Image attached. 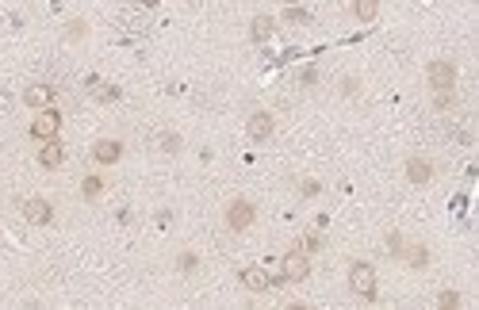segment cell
<instances>
[{
	"instance_id": "1",
	"label": "cell",
	"mask_w": 479,
	"mask_h": 310,
	"mask_svg": "<svg viewBox=\"0 0 479 310\" xmlns=\"http://www.w3.org/2000/svg\"><path fill=\"white\" fill-rule=\"evenodd\" d=\"M349 291L361 303H376L380 299V276L368 260H349Z\"/></svg>"
},
{
	"instance_id": "2",
	"label": "cell",
	"mask_w": 479,
	"mask_h": 310,
	"mask_svg": "<svg viewBox=\"0 0 479 310\" xmlns=\"http://www.w3.org/2000/svg\"><path fill=\"white\" fill-rule=\"evenodd\" d=\"M222 222H227L230 234H246L257 226V203L246 200V195H234V200L222 207Z\"/></svg>"
},
{
	"instance_id": "3",
	"label": "cell",
	"mask_w": 479,
	"mask_h": 310,
	"mask_svg": "<svg viewBox=\"0 0 479 310\" xmlns=\"http://www.w3.org/2000/svg\"><path fill=\"white\" fill-rule=\"evenodd\" d=\"M402 176H407L410 188H429L437 180V161L426 154H410L407 161H402Z\"/></svg>"
},
{
	"instance_id": "4",
	"label": "cell",
	"mask_w": 479,
	"mask_h": 310,
	"mask_svg": "<svg viewBox=\"0 0 479 310\" xmlns=\"http://www.w3.org/2000/svg\"><path fill=\"white\" fill-rule=\"evenodd\" d=\"M456 81H460V69H456L453 58H434V62L426 65L429 92H449V88H456Z\"/></svg>"
},
{
	"instance_id": "5",
	"label": "cell",
	"mask_w": 479,
	"mask_h": 310,
	"mask_svg": "<svg viewBox=\"0 0 479 310\" xmlns=\"http://www.w3.org/2000/svg\"><path fill=\"white\" fill-rule=\"evenodd\" d=\"M280 280H284V284H307V280H311V257L299 246L280 257Z\"/></svg>"
},
{
	"instance_id": "6",
	"label": "cell",
	"mask_w": 479,
	"mask_h": 310,
	"mask_svg": "<svg viewBox=\"0 0 479 310\" xmlns=\"http://www.w3.org/2000/svg\"><path fill=\"white\" fill-rule=\"evenodd\" d=\"M123 154H127L123 138H96V142L89 146V161L96 165V168H111V165H119V161H123Z\"/></svg>"
},
{
	"instance_id": "7",
	"label": "cell",
	"mask_w": 479,
	"mask_h": 310,
	"mask_svg": "<svg viewBox=\"0 0 479 310\" xmlns=\"http://www.w3.org/2000/svg\"><path fill=\"white\" fill-rule=\"evenodd\" d=\"M62 111L54 108H43V111H35V119H31V127H27V134L35 138V142H46V138H58V130H62Z\"/></svg>"
},
{
	"instance_id": "8",
	"label": "cell",
	"mask_w": 479,
	"mask_h": 310,
	"mask_svg": "<svg viewBox=\"0 0 479 310\" xmlns=\"http://www.w3.org/2000/svg\"><path fill=\"white\" fill-rule=\"evenodd\" d=\"M246 134H249V142H257V146H265L272 134H276V115L265 108H257V111H249V119H246Z\"/></svg>"
},
{
	"instance_id": "9",
	"label": "cell",
	"mask_w": 479,
	"mask_h": 310,
	"mask_svg": "<svg viewBox=\"0 0 479 310\" xmlns=\"http://www.w3.org/2000/svg\"><path fill=\"white\" fill-rule=\"evenodd\" d=\"M20 214H23L27 226H50L58 211H54V203L46 200V195H31V200H23V211Z\"/></svg>"
},
{
	"instance_id": "10",
	"label": "cell",
	"mask_w": 479,
	"mask_h": 310,
	"mask_svg": "<svg viewBox=\"0 0 479 310\" xmlns=\"http://www.w3.org/2000/svg\"><path fill=\"white\" fill-rule=\"evenodd\" d=\"M20 100H23V108L43 111V108H50V103L58 100V88H54V84H46V81H31V84L20 92Z\"/></svg>"
},
{
	"instance_id": "11",
	"label": "cell",
	"mask_w": 479,
	"mask_h": 310,
	"mask_svg": "<svg viewBox=\"0 0 479 310\" xmlns=\"http://www.w3.org/2000/svg\"><path fill=\"white\" fill-rule=\"evenodd\" d=\"M35 161H39L43 173H58V168L65 165V146L58 142V138H46V142H39V154H35Z\"/></svg>"
},
{
	"instance_id": "12",
	"label": "cell",
	"mask_w": 479,
	"mask_h": 310,
	"mask_svg": "<svg viewBox=\"0 0 479 310\" xmlns=\"http://www.w3.org/2000/svg\"><path fill=\"white\" fill-rule=\"evenodd\" d=\"M238 284L246 287V291H253V295H265V291L272 287V276L261 265H246L238 272Z\"/></svg>"
},
{
	"instance_id": "13",
	"label": "cell",
	"mask_w": 479,
	"mask_h": 310,
	"mask_svg": "<svg viewBox=\"0 0 479 310\" xmlns=\"http://www.w3.org/2000/svg\"><path fill=\"white\" fill-rule=\"evenodd\" d=\"M429 260H434V253H429L426 241H407L399 265H407V268H429Z\"/></svg>"
},
{
	"instance_id": "14",
	"label": "cell",
	"mask_w": 479,
	"mask_h": 310,
	"mask_svg": "<svg viewBox=\"0 0 479 310\" xmlns=\"http://www.w3.org/2000/svg\"><path fill=\"white\" fill-rule=\"evenodd\" d=\"M276 16H269V12H257L249 20V42H269L272 35H276Z\"/></svg>"
},
{
	"instance_id": "15",
	"label": "cell",
	"mask_w": 479,
	"mask_h": 310,
	"mask_svg": "<svg viewBox=\"0 0 479 310\" xmlns=\"http://www.w3.org/2000/svg\"><path fill=\"white\" fill-rule=\"evenodd\" d=\"M104 192H108L104 173H84V176H81V200H84V203H96V200H104Z\"/></svg>"
},
{
	"instance_id": "16",
	"label": "cell",
	"mask_w": 479,
	"mask_h": 310,
	"mask_svg": "<svg viewBox=\"0 0 479 310\" xmlns=\"http://www.w3.org/2000/svg\"><path fill=\"white\" fill-rule=\"evenodd\" d=\"M89 88H92V100H96V103H119V100H123V88H119V84H108V81L92 77Z\"/></svg>"
},
{
	"instance_id": "17",
	"label": "cell",
	"mask_w": 479,
	"mask_h": 310,
	"mask_svg": "<svg viewBox=\"0 0 479 310\" xmlns=\"http://www.w3.org/2000/svg\"><path fill=\"white\" fill-rule=\"evenodd\" d=\"M349 12L356 23H376L380 20V0H349Z\"/></svg>"
},
{
	"instance_id": "18",
	"label": "cell",
	"mask_w": 479,
	"mask_h": 310,
	"mask_svg": "<svg viewBox=\"0 0 479 310\" xmlns=\"http://www.w3.org/2000/svg\"><path fill=\"white\" fill-rule=\"evenodd\" d=\"M89 20H81V16H73V20H65V27H62V39L69 42V46H77V42H84L89 39Z\"/></svg>"
},
{
	"instance_id": "19",
	"label": "cell",
	"mask_w": 479,
	"mask_h": 310,
	"mask_svg": "<svg viewBox=\"0 0 479 310\" xmlns=\"http://www.w3.org/2000/svg\"><path fill=\"white\" fill-rule=\"evenodd\" d=\"M157 154L162 157H181L184 154V138L176 134V130H162V134H157Z\"/></svg>"
},
{
	"instance_id": "20",
	"label": "cell",
	"mask_w": 479,
	"mask_h": 310,
	"mask_svg": "<svg viewBox=\"0 0 479 310\" xmlns=\"http://www.w3.org/2000/svg\"><path fill=\"white\" fill-rule=\"evenodd\" d=\"M200 265H203V260H200V253H196V249H181V253H176V272H181V276H196Z\"/></svg>"
},
{
	"instance_id": "21",
	"label": "cell",
	"mask_w": 479,
	"mask_h": 310,
	"mask_svg": "<svg viewBox=\"0 0 479 310\" xmlns=\"http://www.w3.org/2000/svg\"><path fill=\"white\" fill-rule=\"evenodd\" d=\"M276 23H288V27H299V23H311V12L299 4H284V12H280Z\"/></svg>"
},
{
	"instance_id": "22",
	"label": "cell",
	"mask_w": 479,
	"mask_h": 310,
	"mask_svg": "<svg viewBox=\"0 0 479 310\" xmlns=\"http://www.w3.org/2000/svg\"><path fill=\"white\" fill-rule=\"evenodd\" d=\"M407 234H402V230H388V238H383V249H388V257L391 260H399L402 257V249H407Z\"/></svg>"
},
{
	"instance_id": "23",
	"label": "cell",
	"mask_w": 479,
	"mask_h": 310,
	"mask_svg": "<svg viewBox=\"0 0 479 310\" xmlns=\"http://www.w3.org/2000/svg\"><path fill=\"white\" fill-rule=\"evenodd\" d=\"M299 249H303L307 257H315V253H322V249H326V238H322V230H307L303 238H299Z\"/></svg>"
},
{
	"instance_id": "24",
	"label": "cell",
	"mask_w": 479,
	"mask_h": 310,
	"mask_svg": "<svg viewBox=\"0 0 479 310\" xmlns=\"http://www.w3.org/2000/svg\"><path fill=\"white\" fill-rule=\"evenodd\" d=\"M337 96H342V100H356V96H361V77H356V73H345V77L337 81Z\"/></svg>"
},
{
	"instance_id": "25",
	"label": "cell",
	"mask_w": 479,
	"mask_h": 310,
	"mask_svg": "<svg viewBox=\"0 0 479 310\" xmlns=\"http://www.w3.org/2000/svg\"><path fill=\"white\" fill-rule=\"evenodd\" d=\"M437 306L441 310H460V306H464V295H460L456 287H441L437 291Z\"/></svg>"
},
{
	"instance_id": "26",
	"label": "cell",
	"mask_w": 479,
	"mask_h": 310,
	"mask_svg": "<svg viewBox=\"0 0 479 310\" xmlns=\"http://www.w3.org/2000/svg\"><path fill=\"white\" fill-rule=\"evenodd\" d=\"M322 180H318V176H303V180H299V195H303V200H315V195H322Z\"/></svg>"
},
{
	"instance_id": "27",
	"label": "cell",
	"mask_w": 479,
	"mask_h": 310,
	"mask_svg": "<svg viewBox=\"0 0 479 310\" xmlns=\"http://www.w3.org/2000/svg\"><path fill=\"white\" fill-rule=\"evenodd\" d=\"M456 103H460L456 88H449V92H434V108H437V111H453Z\"/></svg>"
},
{
	"instance_id": "28",
	"label": "cell",
	"mask_w": 479,
	"mask_h": 310,
	"mask_svg": "<svg viewBox=\"0 0 479 310\" xmlns=\"http://www.w3.org/2000/svg\"><path fill=\"white\" fill-rule=\"evenodd\" d=\"M299 84H303V88H315V84H318V69H315V65H307V69L299 73Z\"/></svg>"
},
{
	"instance_id": "29",
	"label": "cell",
	"mask_w": 479,
	"mask_h": 310,
	"mask_svg": "<svg viewBox=\"0 0 479 310\" xmlns=\"http://www.w3.org/2000/svg\"><path fill=\"white\" fill-rule=\"evenodd\" d=\"M162 0H138V8H157Z\"/></svg>"
},
{
	"instance_id": "30",
	"label": "cell",
	"mask_w": 479,
	"mask_h": 310,
	"mask_svg": "<svg viewBox=\"0 0 479 310\" xmlns=\"http://www.w3.org/2000/svg\"><path fill=\"white\" fill-rule=\"evenodd\" d=\"M284 4H299V0H284Z\"/></svg>"
}]
</instances>
